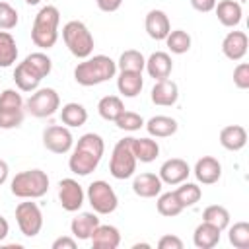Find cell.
I'll use <instances>...</instances> for the list:
<instances>
[{
  "label": "cell",
  "mask_w": 249,
  "mask_h": 249,
  "mask_svg": "<svg viewBox=\"0 0 249 249\" xmlns=\"http://www.w3.org/2000/svg\"><path fill=\"white\" fill-rule=\"evenodd\" d=\"M216 2L218 0H191V6L200 12V14H206V12H212L216 8Z\"/></svg>",
  "instance_id": "cell-45"
},
{
  "label": "cell",
  "mask_w": 249,
  "mask_h": 249,
  "mask_svg": "<svg viewBox=\"0 0 249 249\" xmlns=\"http://www.w3.org/2000/svg\"><path fill=\"white\" fill-rule=\"evenodd\" d=\"M99 224H101V222H99V218H97L95 212H80L76 218H72V222H70V231H72V235H74L76 239L86 241V239L91 237L93 230H95Z\"/></svg>",
  "instance_id": "cell-20"
},
{
  "label": "cell",
  "mask_w": 249,
  "mask_h": 249,
  "mask_svg": "<svg viewBox=\"0 0 249 249\" xmlns=\"http://www.w3.org/2000/svg\"><path fill=\"white\" fill-rule=\"evenodd\" d=\"M220 144L230 152H239L247 144V130L241 124H228L220 130Z\"/></svg>",
  "instance_id": "cell-22"
},
{
  "label": "cell",
  "mask_w": 249,
  "mask_h": 249,
  "mask_svg": "<svg viewBox=\"0 0 249 249\" xmlns=\"http://www.w3.org/2000/svg\"><path fill=\"white\" fill-rule=\"evenodd\" d=\"M84 198H86V193L76 179L66 177L58 183V200L66 212H78L84 204Z\"/></svg>",
  "instance_id": "cell-11"
},
{
  "label": "cell",
  "mask_w": 249,
  "mask_h": 249,
  "mask_svg": "<svg viewBox=\"0 0 249 249\" xmlns=\"http://www.w3.org/2000/svg\"><path fill=\"white\" fill-rule=\"evenodd\" d=\"M115 124L121 128V130H128V132H134V130H140L144 126V119L134 113V111H123L117 119H115Z\"/></svg>",
  "instance_id": "cell-38"
},
{
  "label": "cell",
  "mask_w": 249,
  "mask_h": 249,
  "mask_svg": "<svg viewBox=\"0 0 249 249\" xmlns=\"http://www.w3.org/2000/svg\"><path fill=\"white\" fill-rule=\"evenodd\" d=\"M144 88L142 72H121L117 78V89L124 97H136Z\"/></svg>",
  "instance_id": "cell-27"
},
{
  "label": "cell",
  "mask_w": 249,
  "mask_h": 249,
  "mask_svg": "<svg viewBox=\"0 0 249 249\" xmlns=\"http://www.w3.org/2000/svg\"><path fill=\"white\" fill-rule=\"evenodd\" d=\"M228 239L237 249H249V224L247 222H235L233 226H228Z\"/></svg>",
  "instance_id": "cell-36"
},
{
  "label": "cell",
  "mask_w": 249,
  "mask_h": 249,
  "mask_svg": "<svg viewBox=\"0 0 249 249\" xmlns=\"http://www.w3.org/2000/svg\"><path fill=\"white\" fill-rule=\"evenodd\" d=\"M41 80L43 78L25 60H21L19 64H16V68H14V82H16V86H18L19 91H29V93L35 91L39 88Z\"/></svg>",
  "instance_id": "cell-21"
},
{
  "label": "cell",
  "mask_w": 249,
  "mask_h": 249,
  "mask_svg": "<svg viewBox=\"0 0 249 249\" xmlns=\"http://www.w3.org/2000/svg\"><path fill=\"white\" fill-rule=\"evenodd\" d=\"M23 109L21 111H8V109H0V128L10 130V128H18L23 123Z\"/></svg>",
  "instance_id": "cell-41"
},
{
  "label": "cell",
  "mask_w": 249,
  "mask_h": 249,
  "mask_svg": "<svg viewBox=\"0 0 249 249\" xmlns=\"http://www.w3.org/2000/svg\"><path fill=\"white\" fill-rule=\"evenodd\" d=\"M8 173H10V167H8V163H6L4 160H0V185H4V183H6V179H8Z\"/></svg>",
  "instance_id": "cell-48"
},
{
  "label": "cell",
  "mask_w": 249,
  "mask_h": 249,
  "mask_svg": "<svg viewBox=\"0 0 249 249\" xmlns=\"http://www.w3.org/2000/svg\"><path fill=\"white\" fill-rule=\"evenodd\" d=\"M93 249H117L121 245V233L115 226H109V224H99L91 237H89Z\"/></svg>",
  "instance_id": "cell-19"
},
{
  "label": "cell",
  "mask_w": 249,
  "mask_h": 249,
  "mask_svg": "<svg viewBox=\"0 0 249 249\" xmlns=\"http://www.w3.org/2000/svg\"><path fill=\"white\" fill-rule=\"evenodd\" d=\"M173 193H175V196H177V200L181 202V206H183V208L195 206V204L200 200V196H202L200 187H198L196 183H189V181L179 183V187H177Z\"/></svg>",
  "instance_id": "cell-32"
},
{
  "label": "cell",
  "mask_w": 249,
  "mask_h": 249,
  "mask_svg": "<svg viewBox=\"0 0 249 249\" xmlns=\"http://www.w3.org/2000/svg\"><path fill=\"white\" fill-rule=\"evenodd\" d=\"M233 84L239 89H247L249 88V64L247 62H239L233 68Z\"/></svg>",
  "instance_id": "cell-42"
},
{
  "label": "cell",
  "mask_w": 249,
  "mask_h": 249,
  "mask_svg": "<svg viewBox=\"0 0 249 249\" xmlns=\"http://www.w3.org/2000/svg\"><path fill=\"white\" fill-rule=\"evenodd\" d=\"M53 249H76V237L72 235H62V237H56L53 241Z\"/></svg>",
  "instance_id": "cell-44"
},
{
  "label": "cell",
  "mask_w": 249,
  "mask_h": 249,
  "mask_svg": "<svg viewBox=\"0 0 249 249\" xmlns=\"http://www.w3.org/2000/svg\"><path fill=\"white\" fill-rule=\"evenodd\" d=\"M158 175H160L161 183H165V185H179V183H183V181L189 179L191 167L181 158H169V160H165L161 163Z\"/></svg>",
  "instance_id": "cell-12"
},
{
  "label": "cell",
  "mask_w": 249,
  "mask_h": 249,
  "mask_svg": "<svg viewBox=\"0 0 249 249\" xmlns=\"http://www.w3.org/2000/svg\"><path fill=\"white\" fill-rule=\"evenodd\" d=\"M23 60H25L41 78H47V76L51 74V70H53V60H51L45 53H31V54H27Z\"/></svg>",
  "instance_id": "cell-37"
},
{
  "label": "cell",
  "mask_w": 249,
  "mask_h": 249,
  "mask_svg": "<svg viewBox=\"0 0 249 249\" xmlns=\"http://www.w3.org/2000/svg\"><path fill=\"white\" fill-rule=\"evenodd\" d=\"M43 146L53 154H68L74 146V136L64 124H51L43 130Z\"/></svg>",
  "instance_id": "cell-10"
},
{
  "label": "cell",
  "mask_w": 249,
  "mask_h": 249,
  "mask_svg": "<svg viewBox=\"0 0 249 249\" xmlns=\"http://www.w3.org/2000/svg\"><path fill=\"white\" fill-rule=\"evenodd\" d=\"M60 121H62V124L68 126V128L82 126V124H86V121H88V109H86L82 103L70 101V103L62 105V109H60Z\"/></svg>",
  "instance_id": "cell-28"
},
{
  "label": "cell",
  "mask_w": 249,
  "mask_h": 249,
  "mask_svg": "<svg viewBox=\"0 0 249 249\" xmlns=\"http://www.w3.org/2000/svg\"><path fill=\"white\" fill-rule=\"evenodd\" d=\"M18 21H19L18 10L8 2H0V31L14 29L18 25Z\"/></svg>",
  "instance_id": "cell-40"
},
{
  "label": "cell",
  "mask_w": 249,
  "mask_h": 249,
  "mask_svg": "<svg viewBox=\"0 0 249 249\" xmlns=\"http://www.w3.org/2000/svg\"><path fill=\"white\" fill-rule=\"evenodd\" d=\"M150 99L154 105L160 107H171L177 103L179 99V88L173 80L165 78V80H156L152 91H150Z\"/></svg>",
  "instance_id": "cell-13"
},
{
  "label": "cell",
  "mask_w": 249,
  "mask_h": 249,
  "mask_svg": "<svg viewBox=\"0 0 249 249\" xmlns=\"http://www.w3.org/2000/svg\"><path fill=\"white\" fill-rule=\"evenodd\" d=\"M86 196H88V202H89V206L93 208L95 214H103V216H105V214L115 212L117 206H119L117 193H115L113 187H111L107 181H103V179H97V181L89 183Z\"/></svg>",
  "instance_id": "cell-7"
},
{
  "label": "cell",
  "mask_w": 249,
  "mask_h": 249,
  "mask_svg": "<svg viewBox=\"0 0 249 249\" xmlns=\"http://www.w3.org/2000/svg\"><path fill=\"white\" fill-rule=\"evenodd\" d=\"M18 60V45L10 31H0V68H8Z\"/></svg>",
  "instance_id": "cell-30"
},
{
  "label": "cell",
  "mask_w": 249,
  "mask_h": 249,
  "mask_svg": "<svg viewBox=\"0 0 249 249\" xmlns=\"http://www.w3.org/2000/svg\"><path fill=\"white\" fill-rule=\"evenodd\" d=\"M216 16H218V21L224 25V27H235L239 25L241 21V16H243V8L237 0H222V2H216Z\"/></svg>",
  "instance_id": "cell-23"
},
{
  "label": "cell",
  "mask_w": 249,
  "mask_h": 249,
  "mask_svg": "<svg viewBox=\"0 0 249 249\" xmlns=\"http://www.w3.org/2000/svg\"><path fill=\"white\" fill-rule=\"evenodd\" d=\"M10 191L18 198H41L49 191V175L43 169H25L16 173Z\"/></svg>",
  "instance_id": "cell-4"
},
{
  "label": "cell",
  "mask_w": 249,
  "mask_h": 249,
  "mask_svg": "<svg viewBox=\"0 0 249 249\" xmlns=\"http://www.w3.org/2000/svg\"><path fill=\"white\" fill-rule=\"evenodd\" d=\"M95 4H97V8H99L101 12L111 14V12H117V10L121 8L123 0H95Z\"/></svg>",
  "instance_id": "cell-46"
},
{
  "label": "cell",
  "mask_w": 249,
  "mask_h": 249,
  "mask_svg": "<svg viewBox=\"0 0 249 249\" xmlns=\"http://www.w3.org/2000/svg\"><path fill=\"white\" fill-rule=\"evenodd\" d=\"M23 107H25V103H23V97L19 95V91H18V89L8 88V89H4V91L0 93V109H8V111H21Z\"/></svg>",
  "instance_id": "cell-39"
},
{
  "label": "cell",
  "mask_w": 249,
  "mask_h": 249,
  "mask_svg": "<svg viewBox=\"0 0 249 249\" xmlns=\"http://www.w3.org/2000/svg\"><path fill=\"white\" fill-rule=\"evenodd\" d=\"M144 70L148 72L150 78L154 80H165L169 78L171 70H173V62H171V56L163 51H156L152 53L148 58H146V64H144Z\"/></svg>",
  "instance_id": "cell-18"
},
{
  "label": "cell",
  "mask_w": 249,
  "mask_h": 249,
  "mask_svg": "<svg viewBox=\"0 0 249 249\" xmlns=\"http://www.w3.org/2000/svg\"><path fill=\"white\" fill-rule=\"evenodd\" d=\"M132 247H134V249H138V247H150V245H148V243H134Z\"/></svg>",
  "instance_id": "cell-50"
},
{
  "label": "cell",
  "mask_w": 249,
  "mask_h": 249,
  "mask_svg": "<svg viewBox=\"0 0 249 249\" xmlns=\"http://www.w3.org/2000/svg\"><path fill=\"white\" fill-rule=\"evenodd\" d=\"M62 41L76 58H88L93 53V35L84 21L72 19L62 27Z\"/></svg>",
  "instance_id": "cell-5"
},
{
  "label": "cell",
  "mask_w": 249,
  "mask_h": 249,
  "mask_svg": "<svg viewBox=\"0 0 249 249\" xmlns=\"http://www.w3.org/2000/svg\"><path fill=\"white\" fill-rule=\"evenodd\" d=\"M144 64H146V58L140 51H134V49H128L124 51L119 60H117V68L121 72H142L144 70Z\"/></svg>",
  "instance_id": "cell-31"
},
{
  "label": "cell",
  "mask_w": 249,
  "mask_h": 249,
  "mask_svg": "<svg viewBox=\"0 0 249 249\" xmlns=\"http://www.w3.org/2000/svg\"><path fill=\"white\" fill-rule=\"evenodd\" d=\"M193 173H195L198 183L214 185L222 177V163L216 158H212V156H202L200 160H196Z\"/></svg>",
  "instance_id": "cell-15"
},
{
  "label": "cell",
  "mask_w": 249,
  "mask_h": 249,
  "mask_svg": "<svg viewBox=\"0 0 249 249\" xmlns=\"http://www.w3.org/2000/svg\"><path fill=\"white\" fill-rule=\"evenodd\" d=\"M144 27H146V33L154 39V41H163L169 31H171V23H169V18L163 10H150L146 14V19H144Z\"/></svg>",
  "instance_id": "cell-14"
},
{
  "label": "cell",
  "mask_w": 249,
  "mask_h": 249,
  "mask_svg": "<svg viewBox=\"0 0 249 249\" xmlns=\"http://www.w3.org/2000/svg\"><path fill=\"white\" fill-rule=\"evenodd\" d=\"M16 222L25 237H35L43 228V212L31 198H25V202L16 206Z\"/></svg>",
  "instance_id": "cell-9"
},
{
  "label": "cell",
  "mask_w": 249,
  "mask_h": 249,
  "mask_svg": "<svg viewBox=\"0 0 249 249\" xmlns=\"http://www.w3.org/2000/svg\"><path fill=\"white\" fill-rule=\"evenodd\" d=\"M161 187H163V183H161L160 175L150 173V171L138 173L132 179V191H134V195H138L142 198H154V196H158L161 193Z\"/></svg>",
  "instance_id": "cell-16"
},
{
  "label": "cell",
  "mask_w": 249,
  "mask_h": 249,
  "mask_svg": "<svg viewBox=\"0 0 249 249\" xmlns=\"http://www.w3.org/2000/svg\"><path fill=\"white\" fill-rule=\"evenodd\" d=\"M156 208H158V212L161 214V216H165V218H173V216H177V214H181L185 208L181 206V202L177 200V196H175V193L173 191H169V193H160L158 195V200H156Z\"/></svg>",
  "instance_id": "cell-33"
},
{
  "label": "cell",
  "mask_w": 249,
  "mask_h": 249,
  "mask_svg": "<svg viewBox=\"0 0 249 249\" xmlns=\"http://www.w3.org/2000/svg\"><path fill=\"white\" fill-rule=\"evenodd\" d=\"M167 49L173 53V54H185L189 49H191V35L183 29H173L169 31V35L163 39Z\"/></svg>",
  "instance_id": "cell-35"
},
{
  "label": "cell",
  "mask_w": 249,
  "mask_h": 249,
  "mask_svg": "<svg viewBox=\"0 0 249 249\" xmlns=\"http://www.w3.org/2000/svg\"><path fill=\"white\" fill-rule=\"evenodd\" d=\"M239 2H247V0H239Z\"/></svg>",
  "instance_id": "cell-51"
},
{
  "label": "cell",
  "mask_w": 249,
  "mask_h": 249,
  "mask_svg": "<svg viewBox=\"0 0 249 249\" xmlns=\"http://www.w3.org/2000/svg\"><path fill=\"white\" fill-rule=\"evenodd\" d=\"M58 23H60V12L56 6H43L31 27V41L39 49H51L58 41Z\"/></svg>",
  "instance_id": "cell-3"
},
{
  "label": "cell",
  "mask_w": 249,
  "mask_h": 249,
  "mask_svg": "<svg viewBox=\"0 0 249 249\" xmlns=\"http://www.w3.org/2000/svg\"><path fill=\"white\" fill-rule=\"evenodd\" d=\"M105 152V142L99 134L95 132H86L78 138L70 158H68V167L74 175L86 177L91 171L97 169L101 158Z\"/></svg>",
  "instance_id": "cell-1"
},
{
  "label": "cell",
  "mask_w": 249,
  "mask_h": 249,
  "mask_svg": "<svg viewBox=\"0 0 249 249\" xmlns=\"http://www.w3.org/2000/svg\"><path fill=\"white\" fill-rule=\"evenodd\" d=\"M220 233H222V230H218L216 226H212L208 222H202L195 228L193 243L198 249H212L220 243Z\"/></svg>",
  "instance_id": "cell-25"
},
{
  "label": "cell",
  "mask_w": 249,
  "mask_h": 249,
  "mask_svg": "<svg viewBox=\"0 0 249 249\" xmlns=\"http://www.w3.org/2000/svg\"><path fill=\"white\" fill-rule=\"evenodd\" d=\"M25 109L29 115L37 119H45L60 109V97L53 88H37L35 91H31L29 99L25 101Z\"/></svg>",
  "instance_id": "cell-8"
},
{
  "label": "cell",
  "mask_w": 249,
  "mask_h": 249,
  "mask_svg": "<svg viewBox=\"0 0 249 249\" xmlns=\"http://www.w3.org/2000/svg\"><path fill=\"white\" fill-rule=\"evenodd\" d=\"M123 111H124V103H123V99H121L119 95H105V97H101L99 103H97V113H99V117L105 119V121H113V123H115V119H117Z\"/></svg>",
  "instance_id": "cell-29"
},
{
  "label": "cell",
  "mask_w": 249,
  "mask_h": 249,
  "mask_svg": "<svg viewBox=\"0 0 249 249\" xmlns=\"http://www.w3.org/2000/svg\"><path fill=\"white\" fill-rule=\"evenodd\" d=\"M249 39L243 31H230L222 41V53L230 60H241L247 54Z\"/></svg>",
  "instance_id": "cell-17"
},
{
  "label": "cell",
  "mask_w": 249,
  "mask_h": 249,
  "mask_svg": "<svg viewBox=\"0 0 249 249\" xmlns=\"http://www.w3.org/2000/svg\"><path fill=\"white\" fill-rule=\"evenodd\" d=\"M202 222H208L212 226H216L218 230H226L230 226V212L228 208L220 206V204H212V206H206L204 212H202Z\"/></svg>",
  "instance_id": "cell-34"
},
{
  "label": "cell",
  "mask_w": 249,
  "mask_h": 249,
  "mask_svg": "<svg viewBox=\"0 0 249 249\" xmlns=\"http://www.w3.org/2000/svg\"><path fill=\"white\" fill-rule=\"evenodd\" d=\"M158 247H160V249H183V239L177 237V235L167 233V235H161V237H160Z\"/></svg>",
  "instance_id": "cell-43"
},
{
  "label": "cell",
  "mask_w": 249,
  "mask_h": 249,
  "mask_svg": "<svg viewBox=\"0 0 249 249\" xmlns=\"http://www.w3.org/2000/svg\"><path fill=\"white\" fill-rule=\"evenodd\" d=\"M136 163H138V160H136V156H134V152H132V148H130V136L119 140V142L115 144L113 152H111L109 173H111L115 179H119V181L128 179V177L134 175Z\"/></svg>",
  "instance_id": "cell-6"
},
{
  "label": "cell",
  "mask_w": 249,
  "mask_h": 249,
  "mask_svg": "<svg viewBox=\"0 0 249 249\" xmlns=\"http://www.w3.org/2000/svg\"><path fill=\"white\" fill-rule=\"evenodd\" d=\"M130 148H132L136 160L142 161V163L154 161L158 158V154H160V144L154 138H148V136L146 138H134V136H130Z\"/></svg>",
  "instance_id": "cell-26"
},
{
  "label": "cell",
  "mask_w": 249,
  "mask_h": 249,
  "mask_svg": "<svg viewBox=\"0 0 249 249\" xmlns=\"http://www.w3.org/2000/svg\"><path fill=\"white\" fill-rule=\"evenodd\" d=\"M146 130L150 136L154 138H167V136H173L179 128L177 121L173 117H167V115H156L152 119H148V123H144Z\"/></svg>",
  "instance_id": "cell-24"
},
{
  "label": "cell",
  "mask_w": 249,
  "mask_h": 249,
  "mask_svg": "<svg viewBox=\"0 0 249 249\" xmlns=\"http://www.w3.org/2000/svg\"><path fill=\"white\" fill-rule=\"evenodd\" d=\"M115 74H117V62L107 54H93L82 58V62H78L74 68V80L84 88L99 86L115 78Z\"/></svg>",
  "instance_id": "cell-2"
},
{
  "label": "cell",
  "mask_w": 249,
  "mask_h": 249,
  "mask_svg": "<svg viewBox=\"0 0 249 249\" xmlns=\"http://www.w3.org/2000/svg\"><path fill=\"white\" fill-rule=\"evenodd\" d=\"M8 233H10V224H8V220L4 216H0V241L6 239Z\"/></svg>",
  "instance_id": "cell-47"
},
{
  "label": "cell",
  "mask_w": 249,
  "mask_h": 249,
  "mask_svg": "<svg viewBox=\"0 0 249 249\" xmlns=\"http://www.w3.org/2000/svg\"><path fill=\"white\" fill-rule=\"evenodd\" d=\"M41 0H25V4H29V6H37Z\"/></svg>",
  "instance_id": "cell-49"
}]
</instances>
